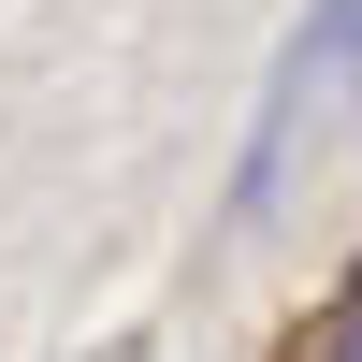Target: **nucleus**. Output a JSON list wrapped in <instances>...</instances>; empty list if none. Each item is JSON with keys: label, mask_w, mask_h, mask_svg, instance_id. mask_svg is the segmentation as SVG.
Listing matches in <instances>:
<instances>
[{"label": "nucleus", "mask_w": 362, "mask_h": 362, "mask_svg": "<svg viewBox=\"0 0 362 362\" xmlns=\"http://www.w3.org/2000/svg\"><path fill=\"white\" fill-rule=\"evenodd\" d=\"M348 87H362V0H319V15L290 29L276 87H261V145H247V174H232V218H276V189H290V160H305V131L348 102Z\"/></svg>", "instance_id": "nucleus-1"}, {"label": "nucleus", "mask_w": 362, "mask_h": 362, "mask_svg": "<svg viewBox=\"0 0 362 362\" xmlns=\"http://www.w3.org/2000/svg\"><path fill=\"white\" fill-rule=\"evenodd\" d=\"M319 362H362V276L334 290V319H319Z\"/></svg>", "instance_id": "nucleus-2"}, {"label": "nucleus", "mask_w": 362, "mask_h": 362, "mask_svg": "<svg viewBox=\"0 0 362 362\" xmlns=\"http://www.w3.org/2000/svg\"><path fill=\"white\" fill-rule=\"evenodd\" d=\"M348 276H362V261H348Z\"/></svg>", "instance_id": "nucleus-3"}]
</instances>
